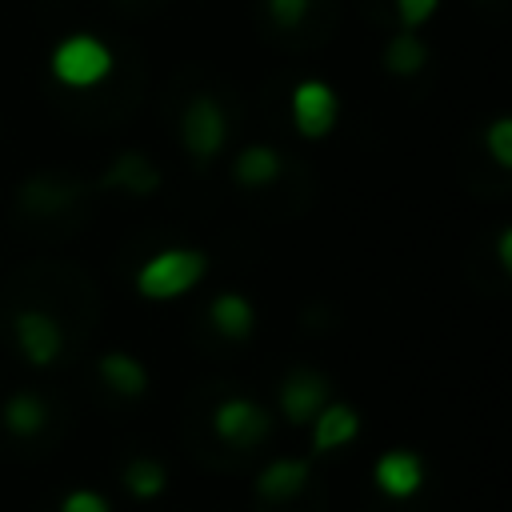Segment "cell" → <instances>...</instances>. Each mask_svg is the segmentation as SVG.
I'll use <instances>...</instances> for the list:
<instances>
[{"label": "cell", "instance_id": "obj_1", "mask_svg": "<svg viewBox=\"0 0 512 512\" xmlns=\"http://www.w3.org/2000/svg\"><path fill=\"white\" fill-rule=\"evenodd\" d=\"M208 272V256L200 248H160L136 268V292L144 300H176L192 292Z\"/></svg>", "mask_w": 512, "mask_h": 512}, {"label": "cell", "instance_id": "obj_2", "mask_svg": "<svg viewBox=\"0 0 512 512\" xmlns=\"http://www.w3.org/2000/svg\"><path fill=\"white\" fill-rule=\"evenodd\" d=\"M112 64V48L92 32L64 36L48 56V68L64 88H96L112 76Z\"/></svg>", "mask_w": 512, "mask_h": 512}, {"label": "cell", "instance_id": "obj_3", "mask_svg": "<svg viewBox=\"0 0 512 512\" xmlns=\"http://www.w3.org/2000/svg\"><path fill=\"white\" fill-rule=\"evenodd\" d=\"M228 140V116L216 96H192L180 112V144L196 160H216Z\"/></svg>", "mask_w": 512, "mask_h": 512}, {"label": "cell", "instance_id": "obj_4", "mask_svg": "<svg viewBox=\"0 0 512 512\" xmlns=\"http://www.w3.org/2000/svg\"><path fill=\"white\" fill-rule=\"evenodd\" d=\"M288 112H292V128L304 140H320L336 128L340 120V100L332 92V84L324 80H300L288 96Z\"/></svg>", "mask_w": 512, "mask_h": 512}, {"label": "cell", "instance_id": "obj_5", "mask_svg": "<svg viewBox=\"0 0 512 512\" xmlns=\"http://www.w3.org/2000/svg\"><path fill=\"white\" fill-rule=\"evenodd\" d=\"M212 428L224 444H236V448H252L256 440H264L268 432V412L244 396H232L224 400L216 412H212Z\"/></svg>", "mask_w": 512, "mask_h": 512}, {"label": "cell", "instance_id": "obj_6", "mask_svg": "<svg viewBox=\"0 0 512 512\" xmlns=\"http://www.w3.org/2000/svg\"><path fill=\"white\" fill-rule=\"evenodd\" d=\"M16 344H20V352H24L28 364L48 368L64 352V332H60V324L48 312L28 308V312L16 316Z\"/></svg>", "mask_w": 512, "mask_h": 512}, {"label": "cell", "instance_id": "obj_7", "mask_svg": "<svg viewBox=\"0 0 512 512\" xmlns=\"http://www.w3.org/2000/svg\"><path fill=\"white\" fill-rule=\"evenodd\" d=\"M372 476H376V488H380L384 496H392V500H408V496L424 484V464H420L416 452L392 448V452H384V456L376 460Z\"/></svg>", "mask_w": 512, "mask_h": 512}, {"label": "cell", "instance_id": "obj_8", "mask_svg": "<svg viewBox=\"0 0 512 512\" xmlns=\"http://www.w3.org/2000/svg\"><path fill=\"white\" fill-rule=\"evenodd\" d=\"M324 396H328V384H324L316 372L300 368V372H292V376L284 380V388H280V408H284L288 420L304 424V420H312V416L324 408Z\"/></svg>", "mask_w": 512, "mask_h": 512}, {"label": "cell", "instance_id": "obj_9", "mask_svg": "<svg viewBox=\"0 0 512 512\" xmlns=\"http://www.w3.org/2000/svg\"><path fill=\"white\" fill-rule=\"evenodd\" d=\"M360 432V416L356 408L348 404H324L316 416H312V448L316 452H332V448H344L352 436Z\"/></svg>", "mask_w": 512, "mask_h": 512}, {"label": "cell", "instance_id": "obj_10", "mask_svg": "<svg viewBox=\"0 0 512 512\" xmlns=\"http://www.w3.org/2000/svg\"><path fill=\"white\" fill-rule=\"evenodd\" d=\"M208 320H212V328H216L220 336L244 340V336L252 332V324H256V308H252V300L240 296V292H220V296H212V304H208Z\"/></svg>", "mask_w": 512, "mask_h": 512}, {"label": "cell", "instance_id": "obj_11", "mask_svg": "<svg viewBox=\"0 0 512 512\" xmlns=\"http://www.w3.org/2000/svg\"><path fill=\"white\" fill-rule=\"evenodd\" d=\"M280 172H284V160H280V152L268 148V144H248V148H240V156L232 160V176H236V184H244V188H264V184H272Z\"/></svg>", "mask_w": 512, "mask_h": 512}, {"label": "cell", "instance_id": "obj_12", "mask_svg": "<svg viewBox=\"0 0 512 512\" xmlns=\"http://www.w3.org/2000/svg\"><path fill=\"white\" fill-rule=\"evenodd\" d=\"M100 380H104L112 392H120V396H140V392L148 388L144 364H140L136 356H128V352H108V356H100Z\"/></svg>", "mask_w": 512, "mask_h": 512}, {"label": "cell", "instance_id": "obj_13", "mask_svg": "<svg viewBox=\"0 0 512 512\" xmlns=\"http://www.w3.org/2000/svg\"><path fill=\"white\" fill-rule=\"evenodd\" d=\"M108 184H112V188H124V192H132V196H148V192L160 188V172L152 168L148 156L128 152V156H120V160L108 168Z\"/></svg>", "mask_w": 512, "mask_h": 512}, {"label": "cell", "instance_id": "obj_14", "mask_svg": "<svg viewBox=\"0 0 512 512\" xmlns=\"http://www.w3.org/2000/svg\"><path fill=\"white\" fill-rule=\"evenodd\" d=\"M424 64H428V44H424L416 32L400 28V32L384 44V68H388L392 76H416Z\"/></svg>", "mask_w": 512, "mask_h": 512}, {"label": "cell", "instance_id": "obj_15", "mask_svg": "<svg viewBox=\"0 0 512 512\" xmlns=\"http://www.w3.org/2000/svg\"><path fill=\"white\" fill-rule=\"evenodd\" d=\"M308 484V464L304 460H272L260 472V492L268 500H288Z\"/></svg>", "mask_w": 512, "mask_h": 512}, {"label": "cell", "instance_id": "obj_16", "mask_svg": "<svg viewBox=\"0 0 512 512\" xmlns=\"http://www.w3.org/2000/svg\"><path fill=\"white\" fill-rule=\"evenodd\" d=\"M44 404H40V396H32V392H20V396H12L8 404H4V424H8V432H16V436H36L40 428H44Z\"/></svg>", "mask_w": 512, "mask_h": 512}, {"label": "cell", "instance_id": "obj_17", "mask_svg": "<svg viewBox=\"0 0 512 512\" xmlns=\"http://www.w3.org/2000/svg\"><path fill=\"white\" fill-rule=\"evenodd\" d=\"M124 484H128L132 496L152 500V496H160V488H164V468H160L156 460H132V464L124 468Z\"/></svg>", "mask_w": 512, "mask_h": 512}, {"label": "cell", "instance_id": "obj_18", "mask_svg": "<svg viewBox=\"0 0 512 512\" xmlns=\"http://www.w3.org/2000/svg\"><path fill=\"white\" fill-rule=\"evenodd\" d=\"M484 152L492 156V164L512 172V116H496L484 128Z\"/></svg>", "mask_w": 512, "mask_h": 512}, {"label": "cell", "instance_id": "obj_19", "mask_svg": "<svg viewBox=\"0 0 512 512\" xmlns=\"http://www.w3.org/2000/svg\"><path fill=\"white\" fill-rule=\"evenodd\" d=\"M392 4H396V16H400V28H408V32L428 24L440 8V0H392Z\"/></svg>", "mask_w": 512, "mask_h": 512}, {"label": "cell", "instance_id": "obj_20", "mask_svg": "<svg viewBox=\"0 0 512 512\" xmlns=\"http://www.w3.org/2000/svg\"><path fill=\"white\" fill-rule=\"evenodd\" d=\"M268 4V16L280 24V28H296L308 20L312 12V0H264Z\"/></svg>", "mask_w": 512, "mask_h": 512}, {"label": "cell", "instance_id": "obj_21", "mask_svg": "<svg viewBox=\"0 0 512 512\" xmlns=\"http://www.w3.org/2000/svg\"><path fill=\"white\" fill-rule=\"evenodd\" d=\"M72 192L68 188H60L56 180H36V184H28V192H24V200L28 204H40V208H56V204H64Z\"/></svg>", "mask_w": 512, "mask_h": 512}, {"label": "cell", "instance_id": "obj_22", "mask_svg": "<svg viewBox=\"0 0 512 512\" xmlns=\"http://www.w3.org/2000/svg\"><path fill=\"white\" fill-rule=\"evenodd\" d=\"M60 512H112V508H108V500H104L100 492H92V488H76V492L64 496Z\"/></svg>", "mask_w": 512, "mask_h": 512}, {"label": "cell", "instance_id": "obj_23", "mask_svg": "<svg viewBox=\"0 0 512 512\" xmlns=\"http://www.w3.org/2000/svg\"><path fill=\"white\" fill-rule=\"evenodd\" d=\"M496 264L512 276V224H508V228H500V236H496Z\"/></svg>", "mask_w": 512, "mask_h": 512}]
</instances>
